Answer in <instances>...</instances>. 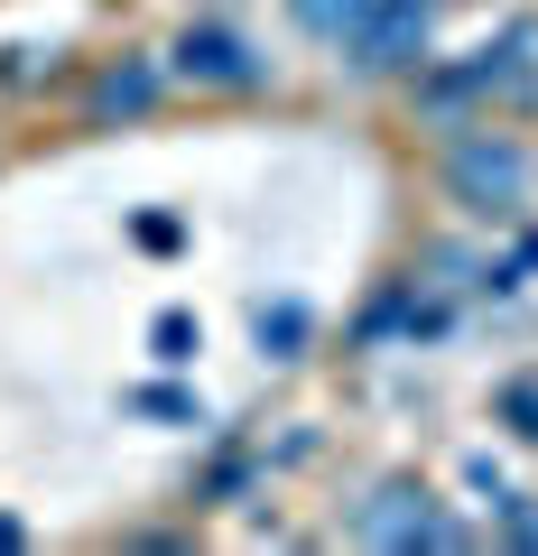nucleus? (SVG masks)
Here are the masks:
<instances>
[{"mask_svg": "<svg viewBox=\"0 0 538 556\" xmlns=\"http://www.w3.org/2000/svg\"><path fill=\"white\" fill-rule=\"evenodd\" d=\"M186 65H196V75H251V65H241V47L223 38V28H204V38H186Z\"/></svg>", "mask_w": 538, "mask_h": 556, "instance_id": "f257e3e1", "label": "nucleus"}, {"mask_svg": "<svg viewBox=\"0 0 538 556\" xmlns=\"http://www.w3.org/2000/svg\"><path fill=\"white\" fill-rule=\"evenodd\" d=\"M298 20L306 28H343V20H362V0H298Z\"/></svg>", "mask_w": 538, "mask_h": 556, "instance_id": "f03ea898", "label": "nucleus"}]
</instances>
